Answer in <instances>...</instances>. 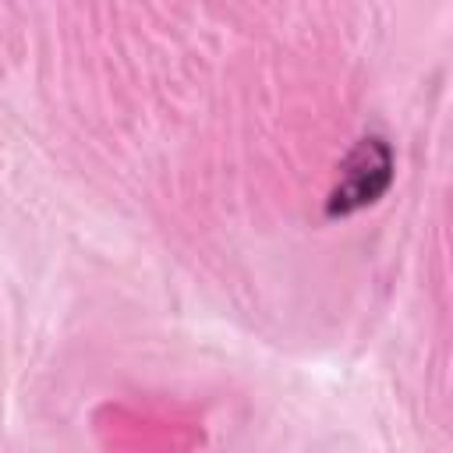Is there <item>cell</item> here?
<instances>
[{
    "instance_id": "obj_1",
    "label": "cell",
    "mask_w": 453,
    "mask_h": 453,
    "mask_svg": "<svg viewBox=\"0 0 453 453\" xmlns=\"http://www.w3.org/2000/svg\"><path fill=\"white\" fill-rule=\"evenodd\" d=\"M389 180H393V149L375 134L357 138L354 149L340 163V173L326 198V212L350 216V212L379 202L382 191L389 188Z\"/></svg>"
}]
</instances>
